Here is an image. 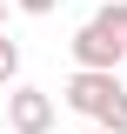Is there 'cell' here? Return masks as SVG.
Masks as SVG:
<instances>
[{
    "label": "cell",
    "instance_id": "ba28073f",
    "mask_svg": "<svg viewBox=\"0 0 127 134\" xmlns=\"http://www.w3.org/2000/svg\"><path fill=\"white\" fill-rule=\"evenodd\" d=\"M0 34H7V0H0Z\"/></svg>",
    "mask_w": 127,
    "mask_h": 134
},
{
    "label": "cell",
    "instance_id": "5b68a950",
    "mask_svg": "<svg viewBox=\"0 0 127 134\" xmlns=\"http://www.w3.org/2000/svg\"><path fill=\"white\" fill-rule=\"evenodd\" d=\"M100 27H107V34H120V40H127V0H100Z\"/></svg>",
    "mask_w": 127,
    "mask_h": 134
},
{
    "label": "cell",
    "instance_id": "30bf717a",
    "mask_svg": "<svg viewBox=\"0 0 127 134\" xmlns=\"http://www.w3.org/2000/svg\"><path fill=\"white\" fill-rule=\"evenodd\" d=\"M94 134H107V127H94Z\"/></svg>",
    "mask_w": 127,
    "mask_h": 134
},
{
    "label": "cell",
    "instance_id": "7a4b0ae2",
    "mask_svg": "<svg viewBox=\"0 0 127 134\" xmlns=\"http://www.w3.org/2000/svg\"><path fill=\"white\" fill-rule=\"evenodd\" d=\"M67 47H74V67H100V74H114V67H120V54H127V40H120V34H107L100 20H87Z\"/></svg>",
    "mask_w": 127,
    "mask_h": 134
},
{
    "label": "cell",
    "instance_id": "3957f363",
    "mask_svg": "<svg viewBox=\"0 0 127 134\" xmlns=\"http://www.w3.org/2000/svg\"><path fill=\"white\" fill-rule=\"evenodd\" d=\"M7 127L14 134H47L54 127V94L47 87H14L7 94Z\"/></svg>",
    "mask_w": 127,
    "mask_h": 134
},
{
    "label": "cell",
    "instance_id": "8992f818",
    "mask_svg": "<svg viewBox=\"0 0 127 134\" xmlns=\"http://www.w3.org/2000/svg\"><path fill=\"white\" fill-rule=\"evenodd\" d=\"M100 127H107V134H127V87L107 100V107H100Z\"/></svg>",
    "mask_w": 127,
    "mask_h": 134
},
{
    "label": "cell",
    "instance_id": "277c9868",
    "mask_svg": "<svg viewBox=\"0 0 127 134\" xmlns=\"http://www.w3.org/2000/svg\"><path fill=\"white\" fill-rule=\"evenodd\" d=\"M14 74H20V40L0 34V87H14Z\"/></svg>",
    "mask_w": 127,
    "mask_h": 134
},
{
    "label": "cell",
    "instance_id": "9c48e42d",
    "mask_svg": "<svg viewBox=\"0 0 127 134\" xmlns=\"http://www.w3.org/2000/svg\"><path fill=\"white\" fill-rule=\"evenodd\" d=\"M0 121H7V100H0Z\"/></svg>",
    "mask_w": 127,
    "mask_h": 134
},
{
    "label": "cell",
    "instance_id": "52a82bcc",
    "mask_svg": "<svg viewBox=\"0 0 127 134\" xmlns=\"http://www.w3.org/2000/svg\"><path fill=\"white\" fill-rule=\"evenodd\" d=\"M20 14H54V7H60V0H14Z\"/></svg>",
    "mask_w": 127,
    "mask_h": 134
},
{
    "label": "cell",
    "instance_id": "6da1fadb",
    "mask_svg": "<svg viewBox=\"0 0 127 134\" xmlns=\"http://www.w3.org/2000/svg\"><path fill=\"white\" fill-rule=\"evenodd\" d=\"M114 94H120V74H100V67H80L74 81L60 87L67 107H74V114H94V121H100V107H107Z\"/></svg>",
    "mask_w": 127,
    "mask_h": 134
}]
</instances>
